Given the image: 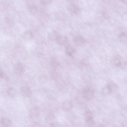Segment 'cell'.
<instances>
[{
  "label": "cell",
  "instance_id": "obj_4",
  "mask_svg": "<svg viewBox=\"0 0 127 127\" xmlns=\"http://www.w3.org/2000/svg\"><path fill=\"white\" fill-rule=\"evenodd\" d=\"M60 36L59 34L56 32H53L49 34L48 38L51 41H56Z\"/></svg>",
  "mask_w": 127,
  "mask_h": 127
},
{
  "label": "cell",
  "instance_id": "obj_1",
  "mask_svg": "<svg viewBox=\"0 0 127 127\" xmlns=\"http://www.w3.org/2000/svg\"><path fill=\"white\" fill-rule=\"evenodd\" d=\"M25 70L24 66L20 62L17 63L15 66L14 71L17 75H21Z\"/></svg>",
  "mask_w": 127,
  "mask_h": 127
},
{
  "label": "cell",
  "instance_id": "obj_2",
  "mask_svg": "<svg viewBox=\"0 0 127 127\" xmlns=\"http://www.w3.org/2000/svg\"><path fill=\"white\" fill-rule=\"evenodd\" d=\"M20 92L24 96H29L31 95L32 91L30 88L27 86H23L20 88Z\"/></svg>",
  "mask_w": 127,
  "mask_h": 127
},
{
  "label": "cell",
  "instance_id": "obj_9",
  "mask_svg": "<svg viewBox=\"0 0 127 127\" xmlns=\"http://www.w3.org/2000/svg\"><path fill=\"white\" fill-rule=\"evenodd\" d=\"M1 123L4 127H8L11 125V121L8 119L3 118L1 120Z\"/></svg>",
  "mask_w": 127,
  "mask_h": 127
},
{
  "label": "cell",
  "instance_id": "obj_7",
  "mask_svg": "<svg viewBox=\"0 0 127 127\" xmlns=\"http://www.w3.org/2000/svg\"><path fill=\"white\" fill-rule=\"evenodd\" d=\"M93 93L92 92L89 90H85L83 93V96L86 99H91L93 97Z\"/></svg>",
  "mask_w": 127,
  "mask_h": 127
},
{
  "label": "cell",
  "instance_id": "obj_3",
  "mask_svg": "<svg viewBox=\"0 0 127 127\" xmlns=\"http://www.w3.org/2000/svg\"><path fill=\"white\" fill-rule=\"evenodd\" d=\"M58 44L60 45H65L67 44L68 42V39L66 37L64 36H60L56 40Z\"/></svg>",
  "mask_w": 127,
  "mask_h": 127
},
{
  "label": "cell",
  "instance_id": "obj_12",
  "mask_svg": "<svg viewBox=\"0 0 127 127\" xmlns=\"http://www.w3.org/2000/svg\"><path fill=\"white\" fill-rule=\"evenodd\" d=\"M33 37V34L31 32H27L24 35V38L25 39L30 40L32 39Z\"/></svg>",
  "mask_w": 127,
  "mask_h": 127
},
{
  "label": "cell",
  "instance_id": "obj_6",
  "mask_svg": "<svg viewBox=\"0 0 127 127\" xmlns=\"http://www.w3.org/2000/svg\"><path fill=\"white\" fill-rule=\"evenodd\" d=\"M62 107H63V109L65 111H68L72 108V103L69 101H65L63 103Z\"/></svg>",
  "mask_w": 127,
  "mask_h": 127
},
{
  "label": "cell",
  "instance_id": "obj_13",
  "mask_svg": "<svg viewBox=\"0 0 127 127\" xmlns=\"http://www.w3.org/2000/svg\"><path fill=\"white\" fill-rule=\"evenodd\" d=\"M0 76H1V78H5L7 77L5 74L4 72H2L1 71L0 72Z\"/></svg>",
  "mask_w": 127,
  "mask_h": 127
},
{
  "label": "cell",
  "instance_id": "obj_11",
  "mask_svg": "<svg viewBox=\"0 0 127 127\" xmlns=\"http://www.w3.org/2000/svg\"><path fill=\"white\" fill-rule=\"evenodd\" d=\"M7 92L8 94L10 96H14L16 93V91L15 89L11 87V88H8L7 91Z\"/></svg>",
  "mask_w": 127,
  "mask_h": 127
},
{
  "label": "cell",
  "instance_id": "obj_10",
  "mask_svg": "<svg viewBox=\"0 0 127 127\" xmlns=\"http://www.w3.org/2000/svg\"><path fill=\"white\" fill-rule=\"evenodd\" d=\"M85 119L87 122H90L93 120V114L89 112H87L85 114Z\"/></svg>",
  "mask_w": 127,
  "mask_h": 127
},
{
  "label": "cell",
  "instance_id": "obj_8",
  "mask_svg": "<svg viewBox=\"0 0 127 127\" xmlns=\"http://www.w3.org/2000/svg\"><path fill=\"white\" fill-rule=\"evenodd\" d=\"M74 42L76 45H80L84 43V39L82 37L78 36L74 39Z\"/></svg>",
  "mask_w": 127,
  "mask_h": 127
},
{
  "label": "cell",
  "instance_id": "obj_5",
  "mask_svg": "<svg viewBox=\"0 0 127 127\" xmlns=\"http://www.w3.org/2000/svg\"><path fill=\"white\" fill-rule=\"evenodd\" d=\"M65 52L67 55L72 56L75 52V48L71 46L68 45L66 47Z\"/></svg>",
  "mask_w": 127,
  "mask_h": 127
}]
</instances>
